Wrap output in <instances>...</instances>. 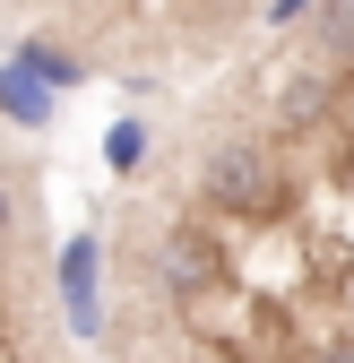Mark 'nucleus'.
<instances>
[{
    "label": "nucleus",
    "mask_w": 354,
    "mask_h": 363,
    "mask_svg": "<svg viewBox=\"0 0 354 363\" xmlns=\"http://www.w3.org/2000/svg\"><path fill=\"white\" fill-rule=\"evenodd\" d=\"M199 199L207 208H234V216L277 208V156L259 147V139H216L199 156Z\"/></svg>",
    "instance_id": "f257e3e1"
},
{
    "label": "nucleus",
    "mask_w": 354,
    "mask_h": 363,
    "mask_svg": "<svg viewBox=\"0 0 354 363\" xmlns=\"http://www.w3.org/2000/svg\"><path fill=\"white\" fill-rule=\"evenodd\" d=\"M216 277H225V251H216L207 234H173V242H164V286L182 294V303L216 294Z\"/></svg>",
    "instance_id": "f03ea898"
},
{
    "label": "nucleus",
    "mask_w": 354,
    "mask_h": 363,
    "mask_svg": "<svg viewBox=\"0 0 354 363\" xmlns=\"http://www.w3.org/2000/svg\"><path fill=\"white\" fill-rule=\"evenodd\" d=\"M312 363H354V346H329V354H312Z\"/></svg>",
    "instance_id": "7ed1b4c3"
}]
</instances>
